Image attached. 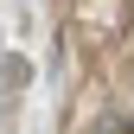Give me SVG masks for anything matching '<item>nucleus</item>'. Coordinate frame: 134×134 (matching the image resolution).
Listing matches in <instances>:
<instances>
[{"mask_svg": "<svg viewBox=\"0 0 134 134\" xmlns=\"http://www.w3.org/2000/svg\"><path fill=\"white\" fill-rule=\"evenodd\" d=\"M109 134H134V128H109Z\"/></svg>", "mask_w": 134, "mask_h": 134, "instance_id": "obj_1", "label": "nucleus"}]
</instances>
